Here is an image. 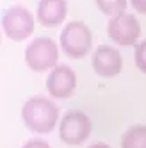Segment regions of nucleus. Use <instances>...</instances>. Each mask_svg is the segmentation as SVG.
Here are the masks:
<instances>
[{
    "instance_id": "obj_3",
    "label": "nucleus",
    "mask_w": 146,
    "mask_h": 148,
    "mask_svg": "<svg viewBox=\"0 0 146 148\" xmlns=\"http://www.w3.org/2000/svg\"><path fill=\"white\" fill-rule=\"evenodd\" d=\"M59 59V48L54 39L50 38H36L25 48V62L34 71H45L55 66Z\"/></svg>"
},
{
    "instance_id": "obj_7",
    "label": "nucleus",
    "mask_w": 146,
    "mask_h": 148,
    "mask_svg": "<svg viewBox=\"0 0 146 148\" xmlns=\"http://www.w3.org/2000/svg\"><path fill=\"white\" fill-rule=\"evenodd\" d=\"M77 86V75L70 66L59 64L50 71L46 79V89L54 98H68Z\"/></svg>"
},
{
    "instance_id": "obj_15",
    "label": "nucleus",
    "mask_w": 146,
    "mask_h": 148,
    "mask_svg": "<svg viewBox=\"0 0 146 148\" xmlns=\"http://www.w3.org/2000/svg\"><path fill=\"white\" fill-rule=\"evenodd\" d=\"M89 148H111V146L105 145V143H95V145H91Z\"/></svg>"
},
{
    "instance_id": "obj_5",
    "label": "nucleus",
    "mask_w": 146,
    "mask_h": 148,
    "mask_svg": "<svg viewBox=\"0 0 146 148\" xmlns=\"http://www.w3.org/2000/svg\"><path fill=\"white\" fill-rule=\"evenodd\" d=\"M2 27L9 39L23 41L34 30V16L25 7H20V5L9 7L2 14Z\"/></svg>"
},
{
    "instance_id": "obj_1",
    "label": "nucleus",
    "mask_w": 146,
    "mask_h": 148,
    "mask_svg": "<svg viewBox=\"0 0 146 148\" xmlns=\"http://www.w3.org/2000/svg\"><path fill=\"white\" fill-rule=\"evenodd\" d=\"M22 120L29 130L36 134H48L59 120L57 105L46 97H32L22 107Z\"/></svg>"
},
{
    "instance_id": "obj_14",
    "label": "nucleus",
    "mask_w": 146,
    "mask_h": 148,
    "mask_svg": "<svg viewBox=\"0 0 146 148\" xmlns=\"http://www.w3.org/2000/svg\"><path fill=\"white\" fill-rule=\"evenodd\" d=\"M130 4H132V7H134L137 13L146 14V0H130Z\"/></svg>"
},
{
    "instance_id": "obj_12",
    "label": "nucleus",
    "mask_w": 146,
    "mask_h": 148,
    "mask_svg": "<svg viewBox=\"0 0 146 148\" xmlns=\"http://www.w3.org/2000/svg\"><path fill=\"white\" fill-rule=\"evenodd\" d=\"M134 59H135V64H137V68L146 73V39L141 41V43L137 45V48H135V54H134Z\"/></svg>"
},
{
    "instance_id": "obj_11",
    "label": "nucleus",
    "mask_w": 146,
    "mask_h": 148,
    "mask_svg": "<svg viewBox=\"0 0 146 148\" xmlns=\"http://www.w3.org/2000/svg\"><path fill=\"white\" fill-rule=\"evenodd\" d=\"M95 2L102 13L111 14V16L125 13V7H127V0H95Z\"/></svg>"
},
{
    "instance_id": "obj_10",
    "label": "nucleus",
    "mask_w": 146,
    "mask_h": 148,
    "mask_svg": "<svg viewBox=\"0 0 146 148\" xmlns=\"http://www.w3.org/2000/svg\"><path fill=\"white\" fill-rule=\"evenodd\" d=\"M121 148H146V125H134L123 134Z\"/></svg>"
},
{
    "instance_id": "obj_8",
    "label": "nucleus",
    "mask_w": 146,
    "mask_h": 148,
    "mask_svg": "<svg viewBox=\"0 0 146 148\" xmlns=\"http://www.w3.org/2000/svg\"><path fill=\"white\" fill-rule=\"evenodd\" d=\"M91 62H93V70H95V73H98L100 77H105V79L116 77L121 71V66H123L121 54L116 48L107 47V45H100L95 50Z\"/></svg>"
},
{
    "instance_id": "obj_9",
    "label": "nucleus",
    "mask_w": 146,
    "mask_h": 148,
    "mask_svg": "<svg viewBox=\"0 0 146 148\" xmlns=\"http://www.w3.org/2000/svg\"><path fill=\"white\" fill-rule=\"evenodd\" d=\"M68 14L66 0H39L38 4V22L45 27H55L64 22Z\"/></svg>"
},
{
    "instance_id": "obj_6",
    "label": "nucleus",
    "mask_w": 146,
    "mask_h": 148,
    "mask_svg": "<svg viewBox=\"0 0 146 148\" xmlns=\"http://www.w3.org/2000/svg\"><path fill=\"white\" fill-rule=\"evenodd\" d=\"M107 32L114 43L128 47V45H134L137 41V38L141 36V25L134 14L119 13L109 20Z\"/></svg>"
},
{
    "instance_id": "obj_4",
    "label": "nucleus",
    "mask_w": 146,
    "mask_h": 148,
    "mask_svg": "<svg viewBox=\"0 0 146 148\" xmlns=\"http://www.w3.org/2000/svg\"><path fill=\"white\" fill-rule=\"evenodd\" d=\"M91 129H93V123L86 112L70 111L61 120L59 136H61V141L75 146V145H82L91 136Z\"/></svg>"
},
{
    "instance_id": "obj_2",
    "label": "nucleus",
    "mask_w": 146,
    "mask_h": 148,
    "mask_svg": "<svg viewBox=\"0 0 146 148\" xmlns=\"http://www.w3.org/2000/svg\"><path fill=\"white\" fill-rule=\"evenodd\" d=\"M93 45V36L91 30L86 23L82 22H70L61 32V48L64 50V54L78 59L84 57L91 50Z\"/></svg>"
},
{
    "instance_id": "obj_13",
    "label": "nucleus",
    "mask_w": 146,
    "mask_h": 148,
    "mask_svg": "<svg viewBox=\"0 0 146 148\" xmlns=\"http://www.w3.org/2000/svg\"><path fill=\"white\" fill-rule=\"evenodd\" d=\"M23 148H50V145L43 139H30L23 145Z\"/></svg>"
}]
</instances>
